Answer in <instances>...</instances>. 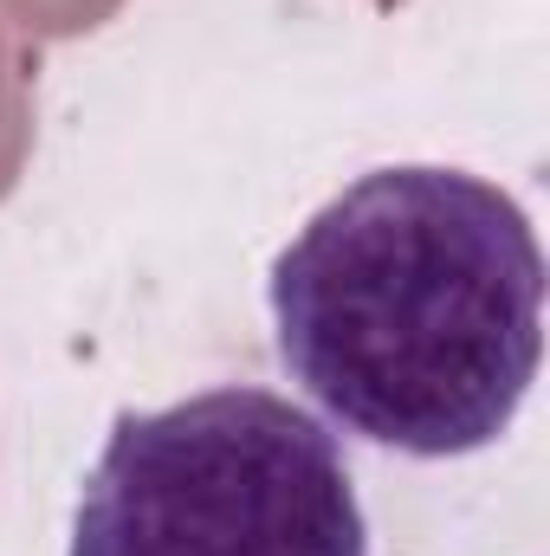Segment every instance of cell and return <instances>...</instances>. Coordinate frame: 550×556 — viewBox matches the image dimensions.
<instances>
[{
    "label": "cell",
    "mask_w": 550,
    "mask_h": 556,
    "mask_svg": "<svg viewBox=\"0 0 550 556\" xmlns=\"http://www.w3.org/2000/svg\"><path fill=\"white\" fill-rule=\"evenodd\" d=\"M291 382L370 446L466 459L518 420L545 363L532 214L440 162H396L330 194L273 260Z\"/></svg>",
    "instance_id": "cell-1"
},
{
    "label": "cell",
    "mask_w": 550,
    "mask_h": 556,
    "mask_svg": "<svg viewBox=\"0 0 550 556\" xmlns=\"http://www.w3.org/2000/svg\"><path fill=\"white\" fill-rule=\"evenodd\" d=\"M72 556H370L337 433L278 389L117 415L72 511Z\"/></svg>",
    "instance_id": "cell-2"
}]
</instances>
